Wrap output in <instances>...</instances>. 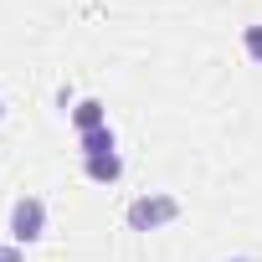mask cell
I'll return each mask as SVG.
<instances>
[{
  "label": "cell",
  "mask_w": 262,
  "mask_h": 262,
  "mask_svg": "<svg viewBox=\"0 0 262 262\" xmlns=\"http://www.w3.org/2000/svg\"><path fill=\"white\" fill-rule=\"evenodd\" d=\"M41 236H47V201L21 195V201L11 206V242H16V247H31V242H41Z\"/></svg>",
  "instance_id": "obj_1"
},
{
  "label": "cell",
  "mask_w": 262,
  "mask_h": 262,
  "mask_svg": "<svg viewBox=\"0 0 262 262\" xmlns=\"http://www.w3.org/2000/svg\"><path fill=\"white\" fill-rule=\"evenodd\" d=\"M242 47H247V57L262 67V26H247V31H242Z\"/></svg>",
  "instance_id": "obj_6"
},
{
  "label": "cell",
  "mask_w": 262,
  "mask_h": 262,
  "mask_svg": "<svg viewBox=\"0 0 262 262\" xmlns=\"http://www.w3.org/2000/svg\"><path fill=\"white\" fill-rule=\"evenodd\" d=\"M226 262H257V257H226Z\"/></svg>",
  "instance_id": "obj_8"
},
{
  "label": "cell",
  "mask_w": 262,
  "mask_h": 262,
  "mask_svg": "<svg viewBox=\"0 0 262 262\" xmlns=\"http://www.w3.org/2000/svg\"><path fill=\"white\" fill-rule=\"evenodd\" d=\"M0 118H6V103H0Z\"/></svg>",
  "instance_id": "obj_9"
},
{
  "label": "cell",
  "mask_w": 262,
  "mask_h": 262,
  "mask_svg": "<svg viewBox=\"0 0 262 262\" xmlns=\"http://www.w3.org/2000/svg\"><path fill=\"white\" fill-rule=\"evenodd\" d=\"M88 155H113V128H93V134H82V160Z\"/></svg>",
  "instance_id": "obj_5"
},
{
  "label": "cell",
  "mask_w": 262,
  "mask_h": 262,
  "mask_svg": "<svg viewBox=\"0 0 262 262\" xmlns=\"http://www.w3.org/2000/svg\"><path fill=\"white\" fill-rule=\"evenodd\" d=\"M82 170H88V180L113 185V180L123 175V160H118V149H113V155H88V165H82Z\"/></svg>",
  "instance_id": "obj_3"
},
{
  "label": "cell",
  "mask_w": 262,
  "mask_h": 262,
  "mask_svg": "<svg viewBox=\"0 0 262 262\" xmlns=\"http://www.w3.org/2000/svg\"><path fill=\"white\" fill-rule=\"evenodd\" d=\"M180 216V201L175 195H139L134 206H128V226L134 231H160Z\"/></svg>",
  "instance_id": "obj_2"
},
{
  "label": "cell",
  "mask_w": 262,
  "mask_h": 262,
  "mask_svg": "<svg viewBox=\"0 0 262 262\" xmlns=\"http://www.w3.org/2000/svg\"><path fill=\"white\" fill-rule=\"evenodd\" d=\"M72 123H77V134H93V128H108V113H103L98 98H88V103L72 108Z\"/></svg>",
  "instance_id": "obj_4"
},
{
  "label": "cell",
  "mask_w": 262,
  "mask_h": 262,
  "mask_svg": "<svg viewBox=\"0 0 262 262\" xmlns=\"http://www.w3.org/2000/svg\"><path fill=\"white\" fill-rule=\"evenodd\" d=\"M0 262H26V257H21V247L11 242V247H0Z\"/></svg>",
  "instance_id": "obj_7"
}]
</instances>
